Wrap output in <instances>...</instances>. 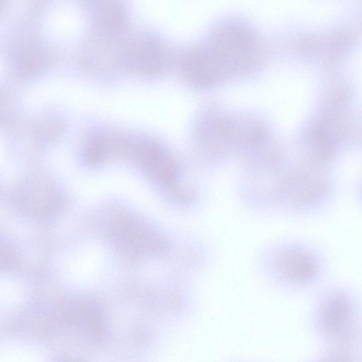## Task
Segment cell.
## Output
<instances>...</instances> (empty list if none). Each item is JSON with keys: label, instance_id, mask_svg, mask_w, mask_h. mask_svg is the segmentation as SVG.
Masks as SVG:
<instances>
[{"label": "cell", "instance_id": "6da1fadb", "mask_svg": "<svg viewBox=\"0 0 362 362\" xmlns=\"http://www.w3.org/2000/svg\"><path fill=\"white\" fill-rule=\"evenodd\" d=\"M199 46L222 79L252 68L262 48L254 29L238 20L219 23Z\"/></svg>", "mask_w": 362, "mask_h": 362}, {"label": "cell", "instance_id": "7a4b0ae2", "mask_svg": "<svg viewBox=\"0 0 362 362\" xmlns=\"http://www.w3.org/2000/svg\"><path fill=\"white\" fill-rule=\"evenodd\" d=\"M322 262L314 250L303 243L286 241L265 248L259 258L262 275L286 289L305 288L320 276Z\"/></svg>", "mask_w": 362, "mask_h": 362}, {"label": "cell", "instance_id": "3957f363", "mask_svg": "<svg viewBox=\"0 0 362 362\" xmlns=\"http://www.w3.org/2000/svg\"><path fill=\"white\" fill-rule=\"evenodd\" d=\"M354 299L343 289L325 293L317 305L315 323L317 332L332 346L328 356H348L358 321Z\"/></svg>", "mask_w": 362, "mask_h": 362}, {"label": "cell", "instance_id": "277c9868", "mask_svg": "<svg viewBox=\"0 0 362 362\" xmlns=\"http://www.w3.org/2000/svg\"><path fill=\"white\" fill-rule=\"evenodd\" d=\"M122 57L127 64L144 73L162 70L169 62V47L156 37L144 35L136 37L123 47Z\"/></svg>", "mask_w": 362, "mask_h": 362}, {"label": "cell", "instance_id": "5b68a950", "mask_svg": "<svg viewBox=\"0 0 362 362\" xmlns=\"http://www.w3.org/2000/svg\"><path fill=\"white\" fill-rule=\"evenodd\" d=\"M98 33L105 36L120 33L124 25V10L119 0H88Z\"/></svg>", "mask_w": 362, "mask_h": 362}, {"label": "cell", "instance_id": "8992f818", "mask_svg": "<svg viewBox=\"0 0 362 362\" xmlns=\"http://www.w3.org/2000/svg\"><path fill=\"white\" fill-rule=\"evenodd\" d=\"M15 57L18 67L26 74L39 71L46 60L43 47L36 42H31L19 46Z\"/></svg>", "mask_w": 362, "mask_h": 362}]
</instances>
